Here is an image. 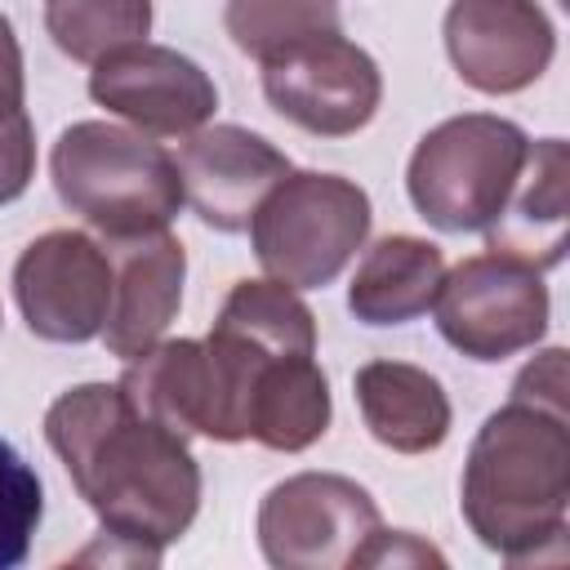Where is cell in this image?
Wrapping results in <instances>:
<instances>
[{"label": "cell", "instance_id": "1", "mask_svg": "<svg viewBox=\"0 0 570 570\" xmlns=\"http://www.w3.org/2000/svg\"><path fill=\"white\" fill-rule=\"evenodd\" d=\"M45 441L102 534L156 566L200 512V463L187 441L125 401L116 383H80L45 410Z\"/></svg>", "mask_w": 570, "mask_h": 570}, {"label": "cell", "instance_id": "2", "mask_svg": "<svg viewBox=\"0 0 570 570\" xmlns=\"http://www.w3.org/2000/svg\"><path fill=\"white\" fill-rule=\"evenodd\" d=\"M459 508L472 534L503 561L566 557L570 423L566 410L512 396L472 436Z\"/></svg>", "mask_w": 570, "mask_h": 570}, {"label": "cell", "instance_id": "3", "mask_svg": "<svg viewBox=\"0 0 570 570\" xmlns=\"http://www.w3.org/2000/svg\"><path fill=\"white\" fill-rule=\"evenodd\" d=\"M58 200L107 240L165 232L183 209L178 160L138 129L111 120H76L49 151Z\"/></svg>", "mask_w": 570, "mask_h": 570}, {"label": "cell", "instance_id": "4", "mask_svg": "<svg viewBox=\"0 0 570 570\" xmlns=\"http://www.w3.org/2000/svg\"><path fill=\"white\" fill-rule=\"evenodd\" d=\"M525 156L530 138L517 120L490 111L450 116L428 129L410 156V205L436 232H490L525 169Z\"/></svg>", "mask_w": 570, "mask_h": 570}, {"label": "cell", "instance_id": "5", "mask_svg": "<svg viewBox=\"0 0 570 570\" xmlns=\"http://www.w3.org/2000/svg\"><path fill=\"white\" fill-rule=\"evenodd\" d=\"M370 196L343 174L289 169L249 223L254 258L289 289H325L370 236Z\"/></svg>", "mask_w": 570, "mask_h": 570}, {"label": "cell", "instance_id": "6", "mask_svg": "<svg viewBox=\"0 0 570 570\" xmlns=\"http://www.w3.org/2000/svg\"><path fill=\"white\" fill-rule=\"evenodd\" d=\"M383 517L365 485L338 472H298L258 503V548L276 570H356Z\"/></svg>", "mask_w": 570, "mask_h": 570}, {"label": "cell", "instance_id": "7", "mask_svg": "<svg viewBox=\"0 0 570 570\" xmlns=\"http://www.w3.org/2000/svg\"><path fill=\"white\" fill-rule=\"evenodd\" d=\"M548 285L512 254H472L441 276L432 298L441 338L468 361H503L534 347L548 330Z\"/></svg>", "mask_w": 570, "mask_h": 570}, {"label": "cell", "instance_id": "8", "mask_svg": "<svg viewBox=\"0 0 570 570\" xmlns=\"http://www.w3.org/2000/svg\"><path fill=\"white\" fill-rule=\"evenodd\" d=\"M263 94L303 134L347 138L374 120L383 102V71L343 31H330L263 62Z\"/></svg>", "mask_w": 570, "mask_h": 570}, {"label": "cell", "instance_id": "9", "mask_svg": "<svg viewBox=\"0 0 570 570\" xmlns=\"http://www.w3.org/2000/svg\"><path fill=\"white\" fill-rule=\"evenodd\" d=\"M13 294L36 338L89 343L102 334L111 312V258L85 232H45L18 254Z\"/></svg>", "mask_w": 570, "mask_h": 570}, {"label": "cell", "instance_id": "10", "mask_svg": "<svg viewBox=\"0 0 570 570\" xmlns=\"http://www.w3.org/2000/svg\"><path fill=\"white\" fill-rule=\"evenodd\" d=\"M89 98L111 116L129 120L138 134L156 138H187L209 125L218 107V89L200 62L169 45H125L94 62Z\"/></svg>", "mask_w": 570, "mask_h": 570}, {"label": "cell", "instance_id": "11", "mask_svg": "<svg viewBox=\"0 0 570 570\" xmlns=\"http://www.w3.org/2000/svg\"><path fill=\"white\" fill-rule=\"evenodd\" d=\"M445 53L468 89L503 98L548 71L557 31L539 0H450Z\"/></svg>", "mask_w": 570, "mask_h": 570}, {"label": "cell", "instance_id": "12", "mask_svg": "<svg viewBox=\"0 0 570 570\" xmlns=\"http://www.w3.org/2000/svg\"><path fill=\"white\" fill-rule=\"evenodd\" d=\"M285 174L289 156L245 125H200L178 151L183 205L223 236L249 232L258 205Z\"/></svg>", "mask_w": 570, "mask_h": 570}, {"label": "cell", "instance_id": "13", "mask_svg": "<svg viewBox=\"0 0 570 570\" xmlns=\"http://www.w3.org/2000/svg\"><path fill=\"white\" fill-rule=\"evenodd\" d=\"M134 410L156 419L160 428L187 436H209V441H236L232 419H227V396L223 379L214 370V356L205 338H160L156 347L138 352L125 361V374L116 383Z\"/></svg>", "mask_w": 570, "mask_h": 570}, {"label": "cell", "instance_id": "14", "mask_svg": "<svg viewBox=\"0 0 570 570\" xmlns=\"http://www.w3.org/2000/svg\"><path fill=\"white\" fill-rule=\"evenodd\" d=\"M187 249L165 227L134 240H111V312L102 325V343L111 356L134 361L156 347L169 321L183 307Z\"/></svg>", "mask_w": 570, "mask_h": 570}, {"label": "cell", "instance_id": "15", "mask_svg": "<svg viewBox=\"0 0 570 570\" xmlns=\"http://www.w3.org/2000/svg\"><path fill=\"white\" fill-rule=\"evenodd\" d=\"M566 218H570V151L561 138L530 142L525 169L490 227V249L530 263L534 272L557 267L566 254Z\"/></svg>", "mask_w": 570, "mask_h": 570}, {"label": "cell", "instance_id": "16", "mask_svg": "<svg viewBox=\"0 0 570 570\" xmlns=\"http://www.w3.org/2000/svg\"><path fill=\"white\" fill-rule=\"evenodd\" d=\"M370 436L396 454H428L450 436V396L410 361H365L352 379Z\"/></svg>", "mask_w": 570, "mask_h": 570}, {"label": "cell", "instance_id": "17", "mask_svg": "<svg viewBox=\"0 0 570 570\" xmlns=\"http://www.w3.org/2000/svg\"><path fill=\"white\" fill-rule=\"evenodd\" d=\"M445 276V258L423 236H383L356 263L347 285V307L361 325H405L419 321Z\"/></svg>", "mask_w": 570, "mask_h": 570}, {"label": "cell", "instance_id": "18", "mask_svg": "<svg viewBox=\"0 0 570 570\" xmlns=\"http://www.w3.org/2000/svg\"><path fill=\"white\" fill-rule=\"evenodd\" d=\"M249 441L298 454L330 428V379L316 356H267L249 392Z\"/></svg>", "mask_w": 570, "mask_h": 570}, {"label": "cell", "instance_id": "19", "mask_svg": "<svg viewBox=\"0 0 570 570\" xmlns=\"http://www.w3.org/2000/svg\"><path fill=\"white\" fill-rule=\"evenodd\" d=\"M223 27L254 62H272L312 36L343 31L334 0H227Z\"/></svg>", "mask_w": 570, "mask_h": 570}, {"label": "cell", "instance_id": "20", "mask_svg": "<svg viewBox=\"0 0 570 570\" xmlns=\"http://www.w3.org/2000/svg\"><path fill=\"white\" fill-rule=\"evenodd\" d=\"M45 31L71 62H98L151 31V0H45Z\"/></svg>", "mask_w": 570, "mask_h": 570}, {"label": "cell", "instance_id": "21", "mask_svg": "<svg viewBox=\"0 0 570 570\" xmlns=\"http://www.w3.org/2000/svg\"><path fill=\"white\" fill-rule=\"evenodd\" d=\"M36 178V129L27 116L22 49L0 13V205H13Z\"/></svg>", "mask_w": 570, "mask_h": 570}, {"label": "cell", "instance_id": "22", "mask_svg": "<svg viewBox=\"0 0 570 570\" xmlns=\"http://www.w3.org/2000/svg\"><path fill=\"white\" fill-rule=\"evenodd\" d=\"M45 512V490L31 463L0 436V570H13L31 552V534Z\"/></svg>", "mask_w": 570, "mask_h": 570}, {"label": "cell", "instance_id": "23", "mask_svg": "<svg viewBox=\"0 0 570 570\" xmlns=\"http://www.w3.org/2000/svg\"><path fill=\"white\" fill-rule=\"evenodd\" d=\"M512 396L539 401V405H552V410H566V347H548L543 356H534L517 374Z\"/></svg>", "mask_w": 570, "mask_h": 570}]
</instances>
